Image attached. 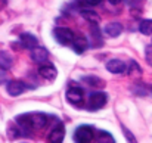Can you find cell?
<instances>
[{
  "instance_id": "cell-1",
  "label": "cell",
  "mask_w": 152,
  "mask_h": 143,
  "mask_svg": "<svg viewBox=\"0 0 152 143\" xmlns=\"http://www.w3.org/2000/svg\"><path fill=\"white\" fill-rule=\"evenodd\" d=\"M95 137V130L90 125H80L74 133V140L80 143H89Z\"/></svg>"
},
{
  "instance_id": "cell-2",
  "label": "cell",
  "mask_w": 152,
  "mask_h": 143,
  "mask_svg": "<svg viewBox=\"0 0 152 143\" xmlns=\"http://www.w3.org/2000/svg\"><path fill=\"white\" fill-rule=\"evenodd\" d=\"M53 36H55V39H56L61 45H64V46L71 45L72 40H74V33H72L69 28H65V27H58V28H55V30H53Z\"/></svg>"
},
{
  "instance_id": "cell-3",
  "label": "cell",
  "mask_w": 152,
  "mask_h": 143,
  "mask_svg": "<svg viewBox=\"0 0 152 143\" xmlns=\"http://www.w3.org/2000/svg\"><path fill=\"white\" fill-rule=\"evenodd\" d=\"M108 102V96L105 95L103 92H98V93H93L89 97V102H87V109L89 111H98L103 108Z\"/></svg>"
},
{
  "instance_id": "cell-4",
  "label": "cell",
  "mask_w": 152,
  "mask_h": 143,
  "mask_svg": "<svg viewBox=\"0 0 152 143\" xmlns=\"http://www.w3.org/2000/svg\"><path fill=\"white\" fill-rule=\"evenodd\" d=\"M16 125L19 128V133L21 136H30L31 131H33V124H31V118H30V114H22V115H18L16 117Z\"/></svg>"
},
{
  "instance_id": "cell-5",
  "label": "cell",
  "mask_w": 152,
  "mask_h": 143,
  "mask_svg": "<svg viewBox=\"0 0 152 143\" xmlns=\"http://www.w3.org/2000/svg\"><path fill=\"white\" fill-rule=\"evenodd\" d=\"M66 100L75 106H81L84 102V92L80 87H69L66 92Z\"/></svg>"
},
{
  "instance_id": "cell-6",
  "label": "cell",
  "mask_w": 152,
  "mask_h": 143,
  "mask_svg": "<svg viewBox=\"0 0 152 143\" xmlns=\"http://www.w3.org/2000/svg\"><path fill=\"white\" fill-rule=\"evenodd\" d=\"M30 89V86H27L24 81H19V80H13V81H9L7 83V93L10 96H19L22 95L24 92H27Z\"/></svg>"
},
{
  "instance_id": "cell-7",
  "label": "cell",
  "mask_w": 152,
  "mask_h": 143,
  "mask_svg": "<svg viewBox=\"0 0 152 143\" xmlns=\"http://www.w3.org/2000/svg\"><path fill=\"white\" fill-rule=\"evenodd\" d=\"M123 30H124V27L120 24V22H109V24H106L105 25V28H103V33L108 36V37H118L121 33H123Z\"/></svg>"
},
{
  "instance_id": "cell-8",
  "label": "cell",
  "mask_w": 152,
  "mask_h": 143,
  "mask_svg": "<svg viewBox=\"0 0 152 143\" xmlns=\"http://www.w3.org/2000/svg\"><path fill=\"white\" fill-rule=\"evenodd\" d=\"M126 68H127L126 62H123V61H120V59H111V61L106 63V69H108L109 72H112V74H123V72L126 71Z\"/></svg>"
},
{
  "instance_id": "cell-9",
  "label": "cell",
  "mask_w": 152,
  "mask_h": 143,
  "mask_svg": "<svg viewBox=\"0 0 152 143\" xmlns=\"http://www.w3.org/2000/svg\"><path fill=\"white\" fill-rule=\"evenodd\" d=\"M39 74H40L43 78L53 80V78H56L58 71H56V68H55L52 63H46V62H43V63L40 65V68H39Z\"/></svg>"
},
{
  "instance_id": "cell-10",
  "label": "cell",
  "mask_w": 152,
  "mask_h": 143,
  "mask_svg": "<svg viewBox=\"0 0 152 143\" xmlns=\"http://www.w3.org/2000/svg\"><path fill=\"white\" fill-rule=\"evenodd\" d=\"M30 118H31L33 128H43V127L48 125V115H45V114H42V112L30 114Z\"/></svg>"
},
{
  "instance_id": "cell-11",
  "label": "cell",
  "mask_w": 152,
  "mask_h": 143,
  "mask_svg": "<svg viewBox=\"0 0 152 143\" xmlns=\"http://www.w3.org/2000/svg\"><path fill=\"white\" fill-rule=\"evenodd\" d=\"M30 50H31V58H33V61H36L37 63H43V62H46L48 58H49V53H48V50L45 47L36 46V47L30 49Z\"/></svg>"
},
{
  "instance_id": "cell-12",
  "label": "cell",
  "mask_w": 152,
  "mask_h": 143,
  "mask_svg": "<svg viewBox=\"0 0 152 143\" xmlns=\"http://www.w3.org/2000/svg\"><path fill=\"white\" fill-rule=\"evenodd\" d=\"M19 43L22 45V47L33 49V47H36V46H37L39 40H37V37H36V36H33V34H30V33H24V34H21V36H19Z\"/></svg>"
},
{
  "instance_id": "cell-13",
  "label": "cell",
  "mask_w": 152,
  "mask_h": 143,
  "mask_svg": "<svg viewBox=\"0 0 152 143\" xmlns=\"http://www.w3.org/2000/svg\"><path fill=\"white\" fill-rule=\"evenodd\" d=\"M64 136H65V128H64V124H58L55 125V128L50 131V136H49V140L53 143H59L64 140Z\"/></svg>"
},
{
  "instance_id": "cell-14",
  "label": "cell",
  "mask_w": 152,
  "mask_h": 143,
  "mask_svg": "<svg viewBox=\"0 0 152 143\" xmlns=\"http://www.w3.org/2000/svg\"><path fill=\"white\" fill-rule=\"evenodd\" d=\"M12 63H13V58L9 52L6 50H0V69H10L12 68Z\"/></svg>"
},
{
  "instance_id": "cell-15",
  "label": "cell",
  "mask_w": 152,
  "mask_h": 143,
  "mask_svg": "<svg viewBox=\"0 0 152 143\" xmlns=\"http://www.w3.org/2000/svg\"><path fill=\"white\" fill-rule=\"evenodd\" d=\"M72 47H74V50L80 55V53H83L86 49L89 47V42L83 37V36H80V37H75L74 36V40H72Z\"/></svg>"
},
{
  "instance_id": "cell-16",
  "label": "cell",
  "mask_w": 152,
  "mask_h": 143,
  "mask_svg": "<svg viewBox=\"0 0 152 143\" xmlns=\"http://www.w3.org/2000/svg\"><path fill=\"white\" fill-rule=\"evenodd\" d=\"M126 71H127V72H129V75H130V77H133V78H139V77L142 75V69H140V66H139L134 61H130V63L127 65Z\"/></svg>"
},
{
  "instance_id": "cell-17",
  "label": "cell",
  "mask_w": 152,
  "mask_h": 143,
  "mask_svg": "<svg viewBox=\"0 0 152 143\" xmlns=\"http://www.w3.org/2000/svg\"><path fill=\"white\" fill-rule=\"evenodd\" d=\"M80 13H81V16H83L84 19H87L90 24H98V22H99V15H98L95 10H90V9H83Z\"/></svg>"
},
{
  "instance_id": "cell-18",
  "label": "cell",
  "mask_w": 152,
  "mask_h": 143,
  "mask_svg": "<svg viewBox=\"0 0 152 143\" xmlns=\"http://www.w3.org/2000/svg\"><path fill=\"white\" fill-rule=\"evenodd\" d=\"M139 31L143 36H152V19H143L139 25Z\"/></svg>"
},
{
  "instance_id": "cell-19",
  "label": "cell",
  "mask_w": 152,
  "mask_h": 143,
  "mask_svg": "<svg viewBox=\"0 0 152 143\" xmlns=\"http://www.w3.org/2000/svg\"><path fill=\"white\" fill-rule=\"evenodd\" d=\"M83 81H84L86 84H89L90 87H99V86L103 84V81H102L101 78H98V77H95V75H87V77L83 78Z\"/></svg>"
},
{
  "instance_id": "cell-20",
  "label": "cell",
  "mask_w": 152,
  "mask_h": 143,
  "mask_svg": "<svg viewBox=\"0 0 152 143\" xmlns=\"http://www.w3.org/2000/svg\"><path fill=\"white\" fill-rule=\"evenodd\" d=\"M7 136H9L10 139H16V137H19V136H21L19 128H18V125H16V124H10V125L7 127Z\"/></svg>"
},
{
  "instance_id": "cell-21",
  "label": "cell",
  "mask_w": 152,
  "mask_h": 143,
  "mask_svg": "<svg viewBox=\"0 0 152 143\" xmlns=\"http://www.w3.org/2000/svg\"><path fill=\"white\" fill-rule=\"evenodd\" d=\"M145 59L152 66V46H146V49H145Z\"/></svg>"
},
{
  "instance_id": "cell-22",
  "label": "cell",
  "mask_w": 152,
  "mask_h": 143,
  "mask_svg": "<svg viewBox=\"0 0 152 143\" xmlns=\"http://www.w3.org/2000/svg\"><path fill=\"white\" fill-rule=\"evenodd\" d=\"M7 83V74L4 69H0V84H4Z\"/></svg>"
},
{
  "instance_id": "cell-23",
  "label": "cell",
  "mask_w": 152,
  "mask_h": 143,
  "mask_svg": "<svg viewBox=\"0 0 152 143\" xmlns=\"http://www.w3.org/2000/svg\"><path fill=\"white\" fill-rule=\"evenodd\" d=\"M86 3H87V4H90V6H96V4L102 3V0H86Z\"/></svg>"
},
{
  "instance_id": "cell-24",
  "label": "cell",
  "mask_w": 152,
  "mask_h": 143,
  "mask_svg": "<svg viewBox=\"0 0 152 143\" xmlns=\"http://www.w3.org/2000/svg\"><path fill=\"white\" fill-rule=\"evenodd\" d=\"M140 1H143V0H127V3H129L130 6H137Z\"/></svg>"
},
{
  "instance_id": "cell-25",
  "label": "cell",
  "mask_w": 152,
  "mask_h": 143,
  "mask_svg": "<svg viewBox=\"0 0 152 143\" xmlns=\"http://www.w3.org/2000/svg\"><path fill=\"white\" fill-rule=\"evenodd\" d=\"M108 1H109L111 4H118V3H121L123 0H108Z\"/></svg>"
}]
</instances>
